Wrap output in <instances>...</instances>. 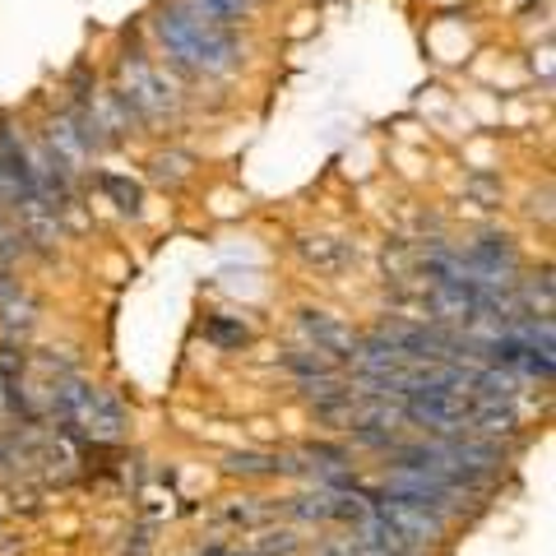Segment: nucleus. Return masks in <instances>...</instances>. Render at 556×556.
Masks as SVG:
<instances>
[{
    "instance_id": "nucleus-1",
    "label": "nucleus",
    "mask_w": 556,
    "mask_h": 556,
    "mask_svg": "<svg viewBox=\"0 0 556 556\" xmlns=\"http://www.w3.org/2000/svg\"><path fill=\"white\" fill-rule=\"evenodd\" d=\"M232 468H237V473H269V459H255V455H247V459H232Z\"/></svg>"
},
{
    "instance_id": "nucleus-2",
    "label": "nucleus",
    "mask_w": 556,
    "mask_h": 556,
    "mask_svg": "<svg viewBox=\"0 0 556 556\" xmlns=\"http://www.w3.org/2000/svg\"><path fill=\"white\" fill-rule=\"evenodd\" d=\"M204 556H241V552H223V547H208Z\"/></svg>"
}]
</instances>
